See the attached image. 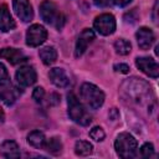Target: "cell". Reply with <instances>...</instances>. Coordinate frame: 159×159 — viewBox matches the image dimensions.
Here are the masks:
<instances>
[{"instance_id": "7c38bea8", "label": "cell", "mask_w": 159, "mask_h": 159, "mask_svg": "<svg viewBox=\"0 0 159 159\" xmlns=\"http://www.w3.org/2000/svg\"><path fill=\"white\" fill-rule=\"evenodd\" d=\"M137 42H138V46L139 48L142 50H149L155 40L154 37V34L150 29L148 27H140L138 31H137Z\"/></svg>"}, {"instance_id": "d6986e66", "label": "cell", "mask_w": 159, "mask_h": 159, "mask_svg": "<svg viewBox=\"0 0 159 159\" xmlns=\"http://www.w3.org/2000/svg\"><path fill=\"white\" fill-rule=\"evenodd\" d=\"M43 148H45L48 153H51V154H53V155H58V154L62 152V142L60 140V138L52 137V138H50V139L46 140Z\"/></svg>"}, {"instance_id": "ba28073f", "label": "cell", "mask_w": 159, "mask_h": 159, "mask_svg": "<svg viewBox=\"0 0 159 159\" xmlns=\"http://www.w3.org/2000/svg\"><path fill=\"white\" fill-rule=\"evenodd\" d=\"M37 80L36 71L32 66H22L16 72V81L21 87L32 86Z\"/></svg>"}, {"instance_id": "8992f818", "label": "cell", "mask_w": 159, "mask_h": 159, "mask_svg": "<svg viewBox=\"0 0 159 159\" xmlns=\"http://www.w3.org/2000/svg\"><path fill=\"white\" fill-rule=\"evenodd\" d=\"M93 26L98 34L103 36H108L113 34L116 30V19L112 14H102L94 19Z\"/></svg>"}, {"instance_id": "9a60e30c", "label": "cell", "mask_w": 159, "mask_h": 159, "mask_svg": "<svg viewBox=\"0 0 159 159\" xmlns=\"http://www.w3.org/2000/svg\"><path fill=\"white\" fill-rule=\"evenodd\" d=\"M48 77H50V80H51V82H52L56 87H58V88H65V87H67L68 83H70V78L67 77L66 72H65L62 68H58V67L52 68V70L50 71V73H48Z\"/></svg>"}, {"instance_id": "d4e9b609", "label": "cell", "mask_w": 159, "mask_h": 159, "mask_svg": "<svg viewBox=\"0 0 159 159\" xmlns=\"http://www.w3.org/2000/svg\"><path fill=\"white\" fill-rule=\"evenodd\" d=\"M45 97V91L42 87H36L32 92V98L36 101V102H41Z\"/></svg>"}, {"instance_id": "2e32d148", "label": "cell", "mask_w": 159, "mask_h": 159, "mask_svg": "<svg viewBox=\"0 0 159 159\" xmlns=\"http://www.w3.org/2000/svg\"><path fill=\"white\" fill-rule=\"evenodd\" d=\"M0 155L4 158H19L20 149L14 140H5L0 145Z\"/></svg>"}, {"instance_id": "e0dca14e", "label": "cell", "mask_w": 159, "mask_h": 159, "mask_svg": "<svg viewBox=\"0 0 159 159\" xmlns=\"http://www.w3.org/2000/svg\"><path fill=\"white\" fill-rule=\"evenodd\" d=\"M27 143L34 147V148H37V149H41L43 148L45 143H46V138H45V134L40 130H32L29 135H27Z\"/></svg>"}, {"instance_id": "30bf717a", "label": "cell", "mask_w": 159, "mask_h": 159, "mask_svg": "<svg viewBox=\"0 0 159 159\" xmlns=\"http://www.w3.org/2000/svg\"><path fill=\"white\" fill-rule=\"evenodd\" d=\"M94 40V32L91 30V29H84L78 39H77V42H76V47H75V55L76 57H80L84 53V51L87 50V47L89 46V43Z\"/></svg>"}, {"instance_id": "ffe728a7", "label": "cell", "mask_w": 159, "mask_h": 159, "mask_svg": "<svg viewBox=\"0 0 159 159\" xmlns=\"http://www.w3.org/2000/svg\"><path fill=\"white\" fill-rule=\"evenodd\" d=\"M93 152V145L87 140H78L75 145V153L80 157H87Z\"/></svg>"}, {"instance_id": "5bb4252c", "label": "cell", "mask_w": 159, "mask_h": 159, "mask_svg": "<svg viewBox=\"0 0 159 159\" xmlns=\"http://www.w3.org/2000/svg\"><path fill=\"white\" fill-rule=\"evenodd\" d=\"M15 27V21L10 14L9 7L5 4L0 5V30L2 32H7Z\"/></svg>"}, {"instance_id": "4316f807", "label": "cell", "mask_w": 159, "mask_h": 159, "mask_svg": "<svg viewBox=\"0 0 159 159\" xmlns=\"http://www.w3.org/2000/svg\"><path fill=\"white\" fill-rule=\"evenodd\" d=\"M50 104H53V106H56L57 103H60V96L57 94V93H52L51 96H50Z\"/></svg>"}, {"instance_id": "f1b7e54d", "label": "cell", "mask_w": 159, "mask_h": 159, "mask_svg": "<svg viewBox=\"0 0 159 159\" xmlns=\"http://www.w3.org/2000/svg\"><path fill=\"white\" fill-rule=\"evenodd\" d=\"M114 5H117V6H120V7H123V6H127L132 0H111Z\"/></svg>"}, {"instance_id": "52a82bcc", "label": "cell", "mask_w": 159, "mask_h": 159, "mask_svg": "<svg viewBox=\"0 0 159 159\" xmlns=\"http://www.w3.org/2000/svg\"><path fill=\"white\" fill-rule=\"evenodd\" d=\"M12 7L15 10V14L21 21L29 22L32 20L34 11L29 0H12Z\"/></svg>"}, {"instance_id": "83f0119b", "label": "cell", "mask_w": 159, "mask_h": 159, "mask_svg": "<svg viewBox=\"0 0 159 159\" xmlns=\"http://www.w3.org/2000/svg\"><path fill=\"white\" fill-rule=\"evenodd\" d=\"M94 5L96 6H99V7H104V6H108L111 0H93Z\"/></svg>"}, {"instance_id": "f546056e", "label": "cell", "mask_w": 159, "mask_h": 159, "mask_svg": "<svg viewBox=\"0 0 159 159\" xmlns=\"http://www.w3.org/2000/svg\"><path fill=\"white\" fill-rule=\"evenodd\" d=\"M157 7H158V2H155V5H154V9H153L154 10V14H157ZM157 21H158L157 20V16L154 15V22H157Z\"/></svg>"}, {"instance_id": "6da1fadb", "label": "cell", "mask_w": 159, "mask_h": 159, "mask_svg": "<svg viewBox=\"0 0 159 159\" xmlns=\"http://www.w3.org/2000/svg\"><path fill=\"white\" fill-rule=\"evenodd\" d=\"M81 99L91 109H98L104 102V93L93 83H83L80 88Z\"/></svg>"}, {"instance_id": "4fadbf2b", "label": "cell", "mask_w": 159, "mask_h": 159, "mask_svg": "<svg viewBox=\"0 0 159 159\" xmlns=\"http://www.w3.org/2000/svg\"><path fill=\"white\" fill-rule=\"evenodd\" d=\"M0 58H5L6 61H9L11 65H17L21 63L26 60V56L22 53V51H20L19 48H14V47H4L0 50Z\"/></svg>"}, {"instance_id": "cb8c5ba5", "label": "cell", "mask_w": 159, "mask_h": 159, "mask_svg": "<svg viewBox=\"0 0 159 159\" xmlns=\"http://www.w3.org/2000/svg\"><path fill=\"white\" fill-rule=\"evenodd\" d=\"M6 83H9V73L6 67L2 63H0V86H4Z\"/></svg>"}, {"instance_id": "603a6c76", "label": "cell", "mask_w": 159, "mask_h": 159, "mask_svg": "<svg viewBox=\"0 0 159 159\" xmlns=\"http://www.w3.org/2000/svg\"><path fill=\"white\" fill-rule=\"evenodd\" d=\"M140 155L144 158H150L154 155V147L152 143H145L140 148Z\"/></svg>"}, {"instance_id": "5b68a950", "label": "cell", "mask_w": 159, "mask_h": 159, "mask_svg": "<svg viewBox=\"0 0 159 159\" xmlns=\"http://www.w3.org/2000/svg\"><path fill=\"white\" fill-rule=\"evenodd\" d=\"M47 31L42 25L34 24L27 29L26 32V45L30 47H37L46 41Z\"/></svg>"}, {"instance_id": "8fae6325", "label": "cell", "mask_w": 159, "mask_h": 159, "mask_svg": "<svg viewBox=\"0 0 159 159\" xmlns=\"http://www.w3.org/2000/svg\"><path fill=\"white\" fill-rule=\"evenodd\" d=\"M21 94V91L19 87L11 84V83H6L2 86V88L0 89V99L6 104V106H11L16 102V99L19 98V96Z\"/></svg>"}, {"instance_id": "7a4b0ae2", "label": "cell", "mask_w": 159, "mask_h": 159, "mask_svg": "<svg viewBox=\"0 0 159 159\" xmlns=\"http://www.w3.org/2000/svg\"><path fill=\"white\" fill-rule=\"evenodd\" d=\"M40 15L42 17V20L48 24L55 26L57 30L62 29L63 24H65V16L60 12V10L57 9L56 4L52 2L51 0H43L40 5Z\"/></svg>"}, {"instance_id": "9c48e42d", "label": "cell", "mask_w": 159, "mask_h": 159, "mask_svg": "<svg viewBox=\"0 0 159 159\" xmlns=\"http://www.w3.org/2000/svg\"><path fill=\"white\" fill-rule=\"evenodd\" d=\"M135 65L143 73L152 78H157L159 76V66L150 57H138L135 60Z\"/></svg>"}, {"instance_id": "484cf974", "label": "cell", "mask_w": 159, "mask_h": 159, "mask_svg": "<svg viewBox=\"0 0 159 159\" xmlns=\"http://www.w3.org/2000/svg\"><path fill=\"white\" fill-rule=\"evenodd\" d=\"M114 70L117 72H120V73H128L129 72V66L125 65V63H117V65H114Z\"/></svg>"}, {"instance_id": "ac0fdd59", "label": "cell", "mask_w": 159, "mask_h": 159, "mask_svg": "<svg viewBox=\"0 0 159 159\" xmlns=\"http://www.w3.org/2000/svg\"><path fill=\"white\" fill-rule=\"evenodd\" d=\"M39 55L45 65H52L57 58V51L52 46H46V47L41 48Z\"/></svg>"}, {"instance_id": "4dcf8cb0", "label": "cell", "mask_w": 159, "mask_h": 159, "mask_svg": "<svg viewBox=\"0 0 159 159\" xmlns=\"http://www.w3.org/2000/svg\"><path fill=\"white\" fill-rule=\"evenodd\" d=\"M4 120V111H2V108L0 107V122H2Z\"/></svg>"}, {"instance_id": "277c9868", "label": "cell", "mask_w": 159, "mask_h": 159, "mask_svg": "<svg viewBox=\"0 0 159 159\" xmlns=\"http://www.w3.org/2000/svg\"><path fill=\"white\" fill-rule=\"evenodd\" d=\"M67 103H68V116L73 122L81 125H88L92 122L91 116L86 112L84 107L73 93H70L67 96Z\"/></svg>"}, {"instance_id": "44dd1931", "label": "cell", "mask_w": 159, "mask_h": 159, "mask_svg": "<svg viewBox=\"0 0 159 159\" xmlns=\"http://www.w3.org/2000/svg\"><path fill=\"white\" fill-rule=\"evenodd\" d=\"M114 50L118 55H122V56H125L130 52L132 50V45L128 40L125 39H118L116 42H114Z\"/></svg>"}, {"instance_id": "7402d4cb", "label": "cell", "mask_w": 159, "mask_h": 159, "mask_svg": "<svg viewBox=\"0 0 159 159\" xmlns=\"http://www.w3.org/2000/svg\"><path fill=\"white\" fill-rule=\"evenodd\" d=\"M89 137L96 140V142H101L104 139L106 134H104V130L101 128V127H93L91 130H89Z\"/></svg>"}, {"instance_id": "3957f363", "label": "cell", "mask_w": 159, "mask_h": 159, "mask_svg": "<svg viewBox=\"0 0 159 159\" xmlns=\"http://www.w3.org/2000/svg\"><path fill=\"white\" fill-rule=\"evenodd\" d=\"M137 147H138V143L135 138L132 134L125 132L120 133L114 142V149L117 154L123 159L133 158L137 153Z\"/></svg>"}]
</instances>
